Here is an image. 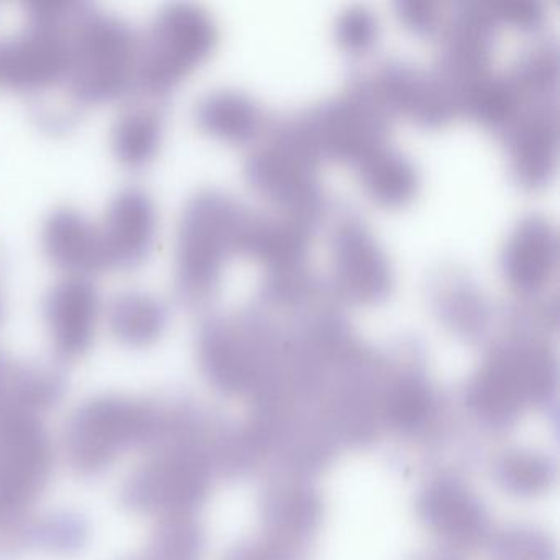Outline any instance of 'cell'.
Wrapping results in <instances>:
<instances>
[{
	"mask_svg": "<svg viewBox=\"0 0 560 560\" xmlns=\"http://www.w3.org/2000/svg\"><path fill=\"white\" fill-rule=\"evenodd\" d=\"M557 264L552 225L539 215L524 219L506 242L503 273L514 290L536 294L546 287Z\"/></svg>",
	"mask_w": 560,
	"mask_h": 560,
	"instance_id": "cell-9",
	"label": "cell"
},
{
	"mask_svg": "<svg viewBox=\"0 0 560 560\" xmlns=\"http://www.w3.org/2000/svg\"><path fill=\"white\" fill-rule=\"evenodd\" d=\"M165 136V109L156 100L142 97L120 113L110 133L114 155L127 168L149 165Z\"/></svg>",
	"mask_w": 560,
	"mask_h": 560,
	"instance_id": "cell-10",
	"label": "cell"
},
{
	"mask_svg": "<svg viewBox=\"0 0 560 560\" xmlns=\"http://www.w3.org/2000/svg\"><path fill=\"white\" fill-rule=\"evenodd\" d=\"M107 317L120 339L133 343L150 342L165 329L168 307L149 291L126 290L110 300Z\"/></svg>",
	"mask_w": 560,
	"mask_h": 560,
	"instance_id": "cell-13",
	"label": "cell"
},
{
	"mask_svg": "<svg viewBox=\"0 0 560 560\" xmlns=\"http://www.w3.org/2000/svg\"><path fill=\"white\" fill-rule=\"evenodd\" d=\"M42 310L57 346L74 352L93 337L103 303L90 278L65 277L47 291Z\"/></svg>",
	"mask_w": 560,
	"mask_h": 560,
	"instance_id": "cell-8",
	"label": "cell"
},
{
	"mask_svg": "<svg viewBox=\"0 0 560 560\" xmlns=\"http://www.w3.org/2000/svg\"><path fill=\"white\" fill-rule=\"evenodd\" d=\"M337 38L353 54L369 50L376 38V21L372 12L365 8L349 9L337 22Z\"/></svg>",
	"mask_w": 560,
	"mask_h": 560,
	"instance_id": "cell-14",
	"label": "cell"
},
{
	"mask_svg": "<svg viewBox=\"0 0 560 560\" xmlns=\"http://www.w3.org/2000/svg\"><path fill=\"white\" fill-rule=\"evenodd\" d=\"M77 2H27L21 31L0 42V84L18 93H47L65 84Z\"/></svg>",
	"mask_w": 560,
	"mask_h": 560,
	"instance_id": "cell-4",
	"label": "cell"
},
{
	"mask_svg": "<svg viewBox=\"0 0 560 560\" xmlns=\"http://www.w3.org/2000/svg\"><path fill=\"white\" fill-rule=\"evenodd\" d=\"M439 4L434 2H405L399 4L402 21L419 34H431L439 22Z\"/></svg>",
	"mask_w": 560,
	"mask_h": 560,
	"instance_id": "cell-15",
	"label": "cell"
},
{
	"mask_svg": "<svg viewBox=\"0 0 560 560\" xmlns=\"http://www.w3.org/2000/svg\"><path fill=\"white\" fill-rule=\"evenodd\" d=\"M2 310H4V301H2V293H0V316H2Z\"/></svg>",
	"mask_w": 560,
	"mask_h": 560,
	"instance_id": "cell-16",
	"label": "cell"
},
{
	"mask_svg": "<svg viewBox=\"0 0 560 560\" xmlns=\"http://www.w3.org/2000/svg\"><path fill=\"white\" fill-rule=\"evenodd\" d=\"M107 264L117 270H132L152 254L159 232V211L145 189H120L107 206L100 224Z\"/></svg>",
	"mask_w": 560,
	"mask_h": 560,
	"instance_id": "cell-6",
	"label": "cell"
},
{
	"mask_svg": "<svg viewBox=\"0 0 560 560\" xmlns=\"http://www.w3.org/2000/svg\"><path fill=\"white\" fill-rule=\"evenodd\" d=\"M139 35L116 14L81 4L70 27V65L65 88L77 106L126 96L136 84Z\"/></svg>",
	"mask_w": 560,
	"mask_h": 560,
	"instance_id": "cell-2",
	"label": "cell"
},
{
	"mask_svg": "<svg viewBox=\"0 0 560 560\" xmlns=\"http://www.w3.org/2000/svg\"><path fill=\"white\" fill-rule=\"evenodd\" d=\"M45 257L67 277L90 278L109 270L100 224L73 208H58L42 228Z\"/></svg>",
	"mask_w": 560,
	"mask_h": 560,
	"instance_id": "cell-7",
	"label": "cell"
},
{
	"mask_svg": "<svg viewBox=\"0 0 560 560\" xmlns=\"http://www.w3.org/2000/svg\"><path fill=\"white\" fill-rule=\"evenodd\" d=\"M195 119L205 132L215 139L244 143L261 129L264 113L247 94L219 90L205 94L198 101Z\"/></svg>",
	"mask_w": 560,
	"mask_h": 560,
	"instance_id": "cell-11",
	"label": "cell"
},
{
	"mask_svg": "<svg viewBox=\"0 0 560 560\" xmlns=\"http://www.w3.org/2000/svg\"><path fill=\"white\" fill-rule=\"evenodd\" d=\"M359 173L370 198L388 208L406 205L418 191V172L411 160L386 145L363 159Z\"/></svg>",
	"mask_w": 560,
	"mask_h": 560,
	"instance_id": "cell-12",
	"label": "cell"
},
{
	"mask_svg": "<svg viewBox=\"0 0 560 560\" xmlns=\"http://www.w3.org/2000/svg\"><path fill=\"white\" fill-rule=\"evenodd\" d=\"M218 38V25L201 5L175 2L160 9L139 37L133 90L162 101L212 54Z\"/></svg>",
	"mask_w": 560,
	"mask_h": 560,
	"instance_id": "cell-3",
	"label": "cell"
},
{
	"mask_svg": "<svg viewBox=\"0 0 560 560\" xmlns=\"http://www.w3.org/2000/svg\"><path fill=\"white\" fill-rule=\"evenodd\" d=\"M334 280L340 296L353 303H378L392 290V270L362 221L346 219L332 235Z\"/></svg>",
	"mask_w": 560,
	"mask_h": 560,
	"instance_id": "cell-5",
	"label": "cell"
},
{
	"mask_svg": "<svg viewBox=\"0 0 560 560\" xmlns=\"http://www.w3.org/2000/svg\"><path fill=\"white\" fill-rule=\"evenodd\" d=\"M250 214L215 189L199 191L186 202L175 252V290L182 303L201 306L214 296L225 265L242 254Z\"/></svg>",
	"mask_w": 560,
	"mask_h": 560,
	"instance_id": "cell-1",
	"label": "cell"
}]
</instances>
